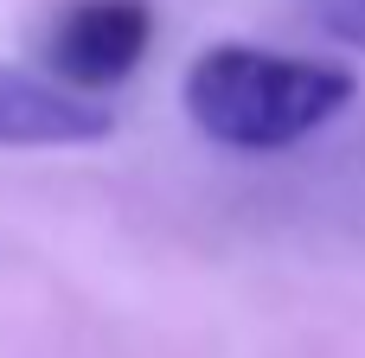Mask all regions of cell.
I'll return each instance as SVG.
<instances>
[{
	"instance_id": "4",
	"label": "cell",
	"mask_w": 365,
	"mask_h": 358,
	"mask_svg": "<svg viewBox=\"0 0 365 358\" xmlns=\"http://www.w3.org/2000/svg\"><path fill=\"white\" fill-rule=\"evenodd\" d=\"M308 13L321 19V32H334L340 45L365 51V0H308Z\"/></svg>"
},
{
	"instance_id": "2",
	"label": "cell",
	"mask_w": 365,
	"mask_h": 358,
	"mask_svg": "<svg viewBox=\"0 0 365 358\" xmlns=\"http://www.w3.org/2000/svg\"><path fill=\"white\" fill-rule=\"evenodd\" d=\"M154 45V6L148 0H64L45 26V70L71 96H103L122 83Z\"/></svg>"
},
{
	"instance_id": "1",
	"label": "cell",
	"mask_w": 365,
	"mask_h": 358,
	"mask_svg": "<svg viewBox=\"0 0 365 358\" xmlns=\"http://www.w3.org/2000/svg\"><path fill=\"white\" fill-rule=\"evenodd\" d=\"M353 96H359V77L346 64L295 58V51L244 45V38L205 45L180 77V102L192 128L231 154H282L321 135Z\"/></svg>"
},
{
	"instance_id": "3",
	"label": "cell",
	"mask_w": 365,
	"mask_h": 358,
	"mask_svg": "<svg viewBox=\"0 0 365 358\" xmlns=\"http://www.w3.org/2000/svg\"><path fill=\"white\" fill-rule=\"evenodd\" d=\"M115 128L109 102L71 96L51 77L0 64V147H90Z\"/></svg>"
}]
</instances>
